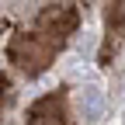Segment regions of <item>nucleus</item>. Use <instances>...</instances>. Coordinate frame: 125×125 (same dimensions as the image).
Returning a JSON list of instances; mask_svg holds the SVG:
<instances>
[{"instance_id":"3","label":"nucleus","mask_w":125,"mask_h":125,"mask_svg":"<svg viewBox=\"0 0 125 125\" xmlns=\"http://www.w3.org/2000/svg\"><path fill=\"white\" fill-rule=\"evenodd\" d=\"M62 104L56 97H42L35 108H31V125H62Z\"/></svg>"},{"instance_id":"1","label":"nucleus","mask_w":125,"mask_h":125,"mask_svg":"<svg viewBox=\"0 0 125 125\" xmlns=\"http://www.w3.org/2000/svg\"><path fill=\"white\" fill-rule=\"evenodd\" d=\"M49 45H42L38 38H18L10 45V59L18 62L21 70H28V73H38L45 62H49Z\"/></svg>"},{"instance_id":"2","label":"nucleus","mask_w":125,"mask_h":125,"mask_svg":"<svg viewBox=\"0 0 125 125\" xmlns=\"http://www.w3.org/2000/svg\"><path fill=\"white\" fill-rule=\"evenodd\" d=\"M76 108H80L83 122H97L101 111H104V94H101V87H83L80 94H76Z\"/></svg>"}]
</instances>
